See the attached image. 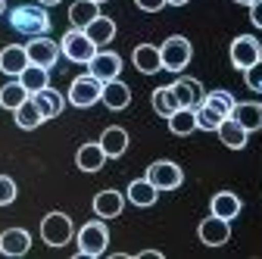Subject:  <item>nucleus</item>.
Wrapping results in <instances>:
<instances>
[{"label": "nucleus", "mask_w": 262, "mask_h": 259, "mask_svg": "<svg viewBox=\"0 0 262 259\" xmlns=\"http://www.w3.org/2000/svg\"><path fill=\"white\" fill-rule=\"evenodd\" d=\"M10 25L19 35L38 38V35H47L50 31V13L41 4H22V7L10 10Z\"/></svg>", "instance_id": "nucleus-1"}, {"label": "nucleus", "mask_w": 262, "mask_h": 259, "mask_svg": "<svg viewBox=\"0 0 262 259\" xmlns=\"http://www.w3.org/2000/svg\"><path fill=\"white\" fill-rule=\"evenodd\" d=\"M75 241H78V256H91V259L103 256L106 247H110V228H106V219L84 222L81 228H78V234H75Z\"/></svg>", "instance_id": "nucleus-2"}, {"label": "nucleus", "mask_w": 262, "mask_h": 259, "mask_svg": "<svg viewBox=\"0 0 262 259\" xmlns=\"http://www.w3.org/2000/svg\"><path fill=\"white\" fill-rule=\"evenodd\" d=\"M72 238H75V225H72V219L66 212L53 209V212H47L41 219V241L47 247H66Z\"/></svg>", "instance_id": "nucleus-3"}, {"label": "nucleus", "mask_w": 262, "mask_h": 259, "mask_svg": "<svg viewBox=\"0 0 262 259\" xmlns=\"http://www.w3.org/2000/svg\"><path fill=\"white\" fill-rule=\"evenodd\" d=\"M59 50H62L66 59L78 62V66H88L91 56L100 50V47H97V44L88 38V31H84V28H69V31L62 35V41H59Z\"/></svg>", "instance_id": "nucleus-4"}, {"label": "nucleus", "mask_w": 262, "mask_h": 259, "mask_svg": "<svg viewBox=\"0 0 262 259\" xmlns=\"http://www.w3.org/2000/svg\"><path fill=\"white\" fill-rule=\"evenodd\" d=\"M159 56H162V69L166 72H184L193 56V47L184 35H172L159 44Z\"/></svg>", "instance_id": "nucleus-5"}, {"label": "nucleus", "mask_w": 262, "mask_h": 259, "mask_svg": "<svg viewBox=\"0 0 262 259\" xmlns=\"http://www.w3.org/2000/svg\"><path fill=\"white\" fill-rule=\"evenodd\" d=\"M100 91H103V81H97L91 72H84V75H78V78H72V84H69V100L72 106H78V110H88V106H94L97 100H100Z\"/></svg>", "instance_id": "nucleus-6"}, {"label": "nucleus", "mask_w": 262, "mask_h": 259, "mask_svg": "<svg viewBox=\"0 0 262 259\" xmlns=\"http://www.w3.org/2000/svg\"><path fill=\"white\" fill-rule=\"evenodd\" d=\"M147 178L153 181L156 190H178L184 184V172H181L178 163H172V159H156V163H150Z\"/></svg>", "instance_id": "nucleus-7"}, {"label": "nucleus", "mask_w": 262, "mask_h": 259, "mask_svg": "<svg viewBox=\"0 0 262 259\" xmlns=\"http://www.w3.org/2000/svg\"><path fill=\"white\" fill-rule=\"evenodd\" d=\"M228 56H231V66H234L237 72H244V69H250L253 62L262 56V44H259V38H253V35H237V38L231 41Z\"/></svg>", "instance_id": "nucleus-8"}, {"label": "nucleus", "mask_w": 262, "mask_h": 259, "mask_svg": "<svg viewBox=\"0 0 262 259\" xmlns=\"http://www.w3.org/2000/svg\"><path fill=\"white\" fill-rule=\"evenodd\" d=\"M25 53H28V62H35V66H44V69H53V66H56V59L62 56L59 44L50 41L47 35L31 38V41L25 44Z\"/></svg>", "instance_id": "nucleus-9"}, {"label": "nucleus", "mask_w": 262, "mask_h": 259, "mask_svg": "<svg viewBox=\"0 0 262 259\" xmlns=\"http://www.w3.org/2000/svg\"><path fill=\"white\" fill-rule=\"evenodd\" d=\"M196 238H200L206 247H222V244L231 241V222L209 212L200 225H196Z\"/></svg>", "instance_id": "nucleus-10"}, {"label": "nucleus", "mask_w": 262, "mask_h": 259, "mask_svg": "<svg viewBox=\"0 0 262 259\" xmlns=\"http://www.w3.org/2000/svg\"><path fill=\"white\" fill-rule=\"evenodd\" d=\"M88 72L97 78V81H113L122 75V56L113 53V50H97L88 62Z\"/></svg>", "instance_id": "nucleus-11"}, {"label": "nucleus", "mask_w": 262, "mask_h": 259, "mask_svg": "<svg viewBox=\"0 0 262 259\" xmlns=\"http://www.w3.org/2000/svg\"><path fill=\"white\" fill-rule=\"evenodd\" d=\"M100 103L113 113H122L128 110L131 103V88L122 81V78H113V81H103V91H100Z\"/></svg>", "instance_id": "nucleus-12"}, {"label": "nucleus", "mask_w": 262, "mask_h": 259, "mask_svg": "<svg viewBox=\"0 0 262 259\" xmlns=\"http://www.w3.org/2000/svg\"><path fill=\"white\" fill-rule=\"evenodd\" d=\"M125 200H128V203H135L138 209H150V206L159 200V190H156V187H153V181L144 175V178H135V181L128 184Z\"/></svg>", "instance_id": "nucleus-13"}, {"label": "nucleus", "mask_w": 262, "mask_h": 259, "mask_svg": "<svg viewBox=\"0 0 262 259\" xmlns=\"http://www.w3.org/2000/svg\"><path fill=\"white\" fill-rule=\"evenodd\" d=\"M94 212H97V219H119L122 215V209H125V197L116 190V187H106V190H100L94 197Z\"/></svg>", "instance_id": "nucleus-14"}, {"label": "nucleus", "mask_w": 262, "mask_h": 259, "mask_svg": "<svg viewBox=\"0 0 262 259\" xmlns=\"http://www.w3.org/2000/svg\"><path fill=\"white\" fill-rule=\"evenodd\" d=\"M215 135H219V141H222L228 150H244V147H247V141H250V132H247L241 122H234L231 116L222 119V125L215 128Z\"/></svg>", "instance_id": "nucleus-15"}, {"label": "nucleus", "mask_w": 262, "mask_h": 259, "mask_svg": "<svg viewBox=\"0 0 262 259\" xmlns=\"http://www.w3.org/2000/svg\"><path fill=\"white\" fill-rule=\"evenodd\" d=\"M209 209H212V215H219V219H228V222H234V219L241 215L244 203H241V197H237L234 190H219V193H212V200H209Z\"/></svg>", "instance_id": "nucleus-16"}, {"label": "nucleus", "mask_w": 262, "mask_h": 259, "mask_svg": "<svg viewBox=\"0 0 262 259\" xmlns=\"http://www.w3.org/2000/svg\"><path fill=\"white\" fill-rule=\"evenodd\" d=\"M131 59H135V69L141 75H156L162 72V56H159V47L156 44H138L135 53H131Z\"/></svg>", "instance_id": "nucleus-17"}, {"label": "nucleus", "mask_w": 262, "mask_h": 259, "mask_svg": "<svg viewBox=\"0 0 262 259\" xmlns=\"http://www.w3.org/2000/svg\"><path fill=\"white\" fill-rule=\"evenodd\" d=\"M172 91H175V97H178V103H181V106H190V110H196V106L203 103V97H206L203 84L196 81V78H175V81H172Z\"/></svg>", "instance_id": "nucleus-18"}, {"label": "nucleus", "mask_w": 262, "mask_h": 259, "mask_svg": "<svg viewBox=\"0 0 262 259\" xmlns=\"http://www.w3.org/2000/svg\"><path fill=\"white\" fill-rule=\"evenodd\" d=\"M25 66H28V53H25L22 44H7L4 50H0V72L4 75L19 78Z\"/></svg>", "instance_id": "nucleus-19"}, {"label": "nucleus", "mask_w": 262, "mask_h": 259, "mask_svg": "<svg viewBox=\"0 0 262 259\" xmlns=\"http://www.w3.org/2000/svg\"><path fill=\"white\" fill-rule=\"evenodd\" d=\"M31 100L38 103V110H41V116H44V119H56V116L66 110V97H62L56 88H50V84H47V88H41L38 94H31Z\"/></svg>", "instance_id": "nucleus-20"}, {"label": "nucleus", "mask_w": 262, "mask_h": 259, "mask_svg": "<svg viewBox=\"0 0 262 259\" xmlns=\"http://www.w3.org/2000/svg\"><path fill=\"white\" fill-rule=\"evenodd\" d=\"M31 250V234L25 228H7L0 234V253L4 256H25Z\"/></svg>", "instance_id": "nucleus-21"}, {"label": "nucleus", "mask_w": 262, "mask_h": 259, "mask_svg": "<svg viewBox=\"0 0 262 259\" xmlns=\"http://www.w3.org/2000/svg\"><path fill=\"white\" fill-rule=\"evenodd\" d=\"M103 163H106V153H103L100 141H97V144H81L78 153H75V166L81 172H100Z\"/></svg>", "instance_id": "nucleus-22"}, {"label": "nucleus", "mask_w": 262, "mask_h": 259, "mask_svg": "<svg viewBox=\"0 0 262 259\" xmlns=\"http://www.w3.org/2000/svg\"><path fill=\"white\" fill-rule=\"evenodd\" d=\"M100 147H103L106 159H119L128 150V132H125L122 125H110L106 132L100 135Z\"/></svg>", "instance_id": "nucleus-23"}, {"label": "nucleus", "mask_w": 262, "mask_h": 259, "mask_svg": "<svg viewBox=\"0 0 262 259\" xmlns=\"http://www.w3.org/2000/svg\"><path fill=\"white\" fill-rule=\"evenodd\" d=\"M231 119L234 122H241L247 132L253 135V132H259L262 128V103H256V100H244V103H234V113H231Z\"/></svg>", "instance_id": "nucleus-24"}, {"label": "nucleus", "mask_w": 262, "mask_h": 259, "mask_svg": "<svg viewBox=\"0 0 262 259\" xmlns=\"http://www.w3.org/2000/svg\"><path fill=\"white\" fill-rule=\"evenodd\" d=\"M166 122H169V132H172V135L187 138V135L196 132V110H190V106H178Z\"/></svg>", "instance_id": "nucleus-25"}, {"label": "nucleus", "mask_w": 262, "mask_h": 259, "mask_svg": "<svg viewBox=\"0 0 262 259\" xmlns=\"http://www.w3.org/2000/svg\"><path fill=\"white\" fill-rule=\"evenodd\" d=\"M13 119H16V125L22 128V132H35V128H41V122H47V119L41 116L38 103L31 100V97H28L22 106H16V110H13Z\"/></svg>", "instance_id": "nucleus-26"}, {"label": "nucleus", "mask_w": 262, "mask_h": 259, "mask_svg": "<svg viewBox=\"0 0 262 259\" xmlns=\"http://www.w3.org/2000/svg\"><path fill=\"white\" fill-rule=\"evenodd\" d=\"M97 16H100V4H94V0H75V4L69 7L72 28H88Z\"/></svg>", "instance_id": "nucleus-27"}, {"label": "nucleus", "mask_w": 262, "mask_h": 259, "mask_svg": "<svg viewBox=\"0 0 262 259\" xmlns=\"http://www.w3.org/2000/svg\"><path fill=\"white\" fill-rule=\"evenodd\" d=\"M84 31H88V38H91L97 47H106V44L116 38V22H113L110 16H103V13H100V16H97Z\"/></svg>", "instance_id": "nucleus-28"}, {"label": "nucleus", "mask_w": 262, "mask_h": 259, "mask_svg": "<svg viewBox=\"0 0 262 259\" xmlns=\"http://www.w3.org/2000/svg\"><path fill=\"white\" fill-rule=\"evenodd\" d=\"M28 91H25V84L19 81V78H13V81H7L4 88H0V106H4V110H16V106H22L25 100H28Z\"/></svg>", "instance_id": "nucleus-29"}, {"label": "nucleus", "mask_w": 262, "mask_h": 259, "mask_svg": "<svg viewBox=\"0 0 262 259\" xmlns=\"http://www.w3.org/2000/svg\"><path fill=\"white\" fill-rule=\"evenodd\" d=\"M150 103H153L156 116H162V119H169V116L181 106V103H178V97H175V91H172V84L156 88V91H153V97H150Z\"/></svg>", "instance_id": "nucleus-30"}, {"label": "nucleus", "mask_w": 262, "mask_h": 259, "mask_svg": "<svg viewBox=\"0 0 262 259\" xmlns=\"http://www.w3.org/2000/svg\"><path fill=\"white\" fill-rule=\"evenodd\" d=\"M19 81L25 84V91H28V94H38L41 88H47V84H50V69L35 66V62H28V66L22 69V75H19Z\"/></svg>", "instance_id": "nucleus-31"}, {"label": "nucleus", "mask_w": 262, "mask_h": 259, "mask_svg": "<svg viewBox=\"0 0 262 259\" xmlns=\"http://www.w3.org/2000/svg\"><path fill=\"white\" fill-rule=\"evenodd\" d=\"M203 103L212 110V113H219L222 119H228V116H231L234 113V94L231 91H206V97H203Z\"/></svg>", "instance_id": "nucleus-32"}, {"label": "nucleus", "mask_w": 262, "mask_h": 259, "mask_svg": "<svg viewBox=\"0 0 262 259\" xmlns=\"http://www.w3.org/2000/svg\"><path fill=\"white\" fill-rule=\"evenodd\" d=\"M219 125H222V116L219 113H212L206 103L196 106V128H203V132H215Z\"/></svg>", "instance_id": "nucleus-33"}, {"label": "nucleus", "mask_w": 262, "mask_h": 259, "mask_svg": "<svg viewBox=\"0 0 262 259\" xmlns=\"http://www.w3.org/2000/svg\"><path fill=\"white\" fill-rule=\"evenodd\" d=\"M244 81H247V88H250V91L262 94V56L253 62L250 69H244Z\"/></svg>", "instance_id": "nucleus-34"}, {"label": "nucleus", "mask_w": 262, "mask_h": 259, "mask_svg": "<svg viewBox=\"0 0 262 259\" xmlns=\"http://www.w3.org/2000/svg\"><path fill=\"white\" fill-rule=\"evenodd\" d=\"M16 193H19L16 181H13L10 175H0V206H10V203L16 200Z\"/></svg>", "instance_id": "nucleus-35"}, {"label": "nucleus", "mask_w": 262, "mask_h": 259, "mask_svg": "<svg viewBox=\"0 0 262 259\" xmlns=\"http://www.w3.org/2000/svg\"><path fill=\"white\" fill-rule=\"evenodd\" d=\"M135 7L144 10V13H159L162 7H166V0H135Z\"/></svg>", "instance_id": "nucleus-36"}, {"label": "nucleus", "mask_w": 262, "mask_h": 259, "mask_svg": "<svg viewBox=\"0 0 262 259\" xmlns=\"http://www.w3.org/2000/svg\"><path fill=\"white\" fill-rule=\"evenodd\" d=\"M250 22L262 31V0H256V4H250Z\"/></svg>", "instance_id": "nucleus-37"}, {"label": "nucleus", "mask_w": 262, "mask_h": 259, "mask_svg": "<svg viewBox=\"0 0 262 259\" xmlns=\"http://www.w3.org/2000/svg\"><path fill=\"white\" fill-rule=\"evenodd\" d=\"M147 256H150V259H162L159 250H141V253H138V259H147Z\"/></svg>", "instance_id": "nucleus-38"}, {"label": "nucleus", "mask_w": 262, "mask_h": 259, "mask_svg": "<svg viewBox=\"0 0 262 259\" xmlns=\"http://www.w3.org/2000/svg\"><path fill=\"white\" fill-rule=\"evenodd\" d=\"M169 7H184V4H190V0H166Z\"/></svg>", "instance_id": "nucleus-39"}, {"label": "nucleus", "mask_w": 262, "mask_h": 259, "mask_svg": "<svg viewBox=\"0 0 262 259\" xmlns=\"http://www.w3.org/2000/svg\"><path fill=\"white\" fill-rule=\"evenodd\" d=\"M38 4H41V7H56L59 0H38Z\"/></svg>", "instance_id": "nucleus-40"}, {"label": "nucleus", "mask_w": 262, "mask_h": 259, "mask_svg": "<svg viewBox=\"0 0 262 259\" xmlns=\"http://www.w3.org/2000/svg\"><path fill=\"white\" fill-rule=\"evenodd\" d=\"M234 4H241V7H250V4H256V0H234Z\"/></svg>", "instance_id": "nucleus-41"}, {"label": "nucleus", "mask_w": 262, "mask_h": 259, "mask_svg": "<svg viewBox=\"0 0 262 259\" xmlns=\"http://www.w3.org/2000/svg\"><path fill=\"white\" fill-rule=\"evenodd\" d=\"M7 13V0H0V16H4Z\"/></svg>", "instance_id": "nucleus-42"}, {"label": "nucleus", "mask_w": 262, "mask_h": 259, "mask_svg": "<svg viewBox=\"0 0 262 259\" xmlns=\"http://www.w3.org/2000/svg\"><path fill=\"white\" fill-rule=\"evenodd\" d=\"M94 4H106V0H94Z\"/></svg>", "instance_id": "nucleus-43"}]
</instances>
